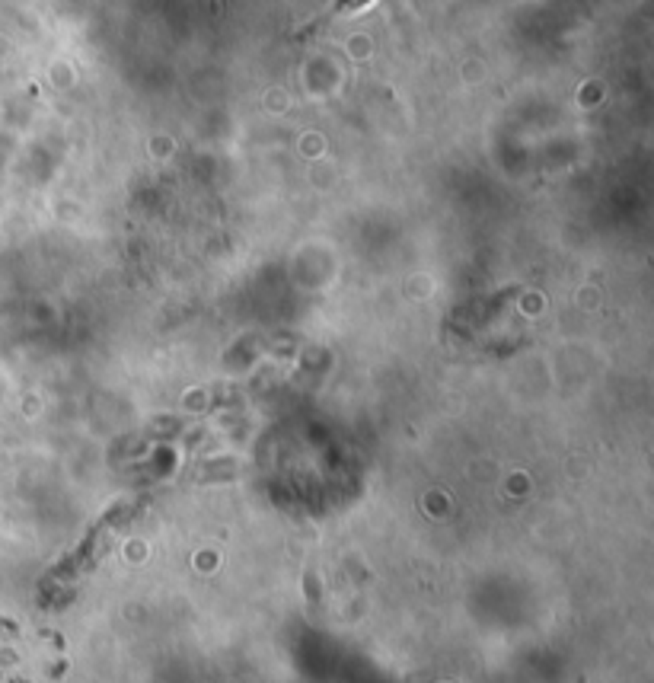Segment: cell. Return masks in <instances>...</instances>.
Segmentation results:
<instances>
[{
	"mask_svg": "<svg viewBox=\"0 0 654 683\" xmlns=\"http://www.w3.org/2000/svg\"><path fill=\"white\" fill-rule=\"evenodd\" d=\"M345 4L348 7H358V4H364V0H342V7H345Z\"/></svg>",
	"mask_w": 654,
	"mask_h": 683,
	"instance_id": "6da1fadb",
	"label": "cell"
}]
</instances>
